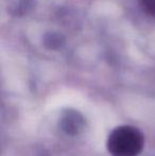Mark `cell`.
Wrapping results in <instances>:
<instances>
[{
  "mask_svg": "<svg viewBox=\"0 0 155 156\" xmlns=\"http://www.w3.org/2000/svg\"><path fill=\"white\" fill-rule=\"evenodd\" d=\"M145 147V136L132 125H120L113 129L106 140V148L112 156H138Z\"/></svg>",
  "mask_w": 155,
  "mask_h": 156,
  "instance_id": "1",
  "label": "cell"
},
{
  "mask_svg": "<svg viewBox=\"0 0 155 156\" xmlns=\"http://www.w3.org/2000/svg\"><path fill=\"white\" fill-rule=\"evenodd\" d=\"M84 123V119L77 112L67 111L66 114H64L62 117L61 126L65 133L70 134V135H77L83 129Z\"/></svg>",
  "mask_w": 155,
  "mask_h": 156,
  "instance_id": "2",
  "label": "cell"
},
{
  "mask_svg": "<svg viewBox=\"0 0 155 156\" xmlns=\"http://www.w3.org/2000/svg\"><path fill=\"white\" fill-rule=\"evenodd\" d=\"M143 9L150 13L151 15L155 16V0H140Z\"/></svg>",
  "mask_w": 155,
  "mask_h": 156,
  "instance_id": "3",
  "label": "cell"
}]
</instances>
